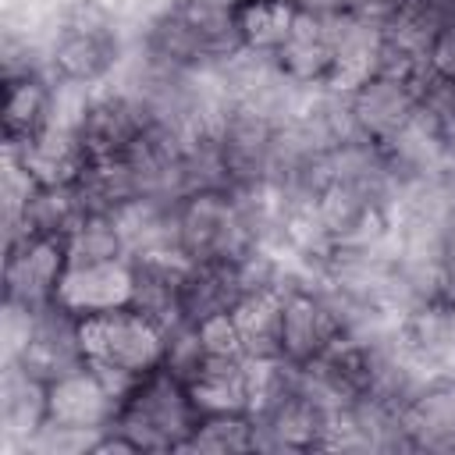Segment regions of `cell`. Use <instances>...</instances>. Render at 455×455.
I'll return each mask as SVG.
<instances>
[{"label":"cell","mask_w":455,"mask_h":455,"mask_svg":"<svg viewBox=\"0 0 455 455\" xmlns=\"http://www.w3.org/2000/svg\"><path fill=\"white\" fill-rule=\"evenodd\" d=\"M132 28L100 0H71L50 36V75L85 85H107L121 71Z\"/></svg>","instance_id":"obj_1"},{"label":"cell","mask_w":455,"mask_h":455,"mask_svg":"<svg viewBox=\"0 0 455 455\" xmlns=\"http://www.w3.org/2000/svg\"><path fill=\"white\" fill-rule=\"evenodd\" d=\"M199 416L203 412L196 409L188 384L156 366L135 380L110 427L128 434L139 451H185Z\"/></svg>","instance_id":"obj_2"},{"label":"cell","mask_w":455,"mask_h":455,"mask_svg":"<svg viewBox=\"0 0 455 455\" xmlns=\"http://www.w3.org/2000/svg\"><path fill=\"white\" fill-rule=\"evenodd\" d=\"M164 345L167 331L132 306L85 320V355L121 395V402L139 377L164 363Z\"/></svg>","instance_id":"obj_3"},{"label":"cell","mask_w":455,"mask_h":455,"mask_svg":"<svg viewBox=\"0 0 455 455\" xmlns=\"http://www.w3.org/2000/svg\"><path fill=\"white\" fill-rule=\"evenodd\" d=\"M256 242V231L231 188L192 192L178 203V252L188 263L242 259Z\"/></svg>","instance_id":"obj_4"},{"label":"cell","mask_w":455,"mask_h":455,"mask_svg":"<svg viewBox=\"0 0 455 455\" xmlns=\"http://www.w3.org/2000/svg\"><path fill=\"white\" fill-rule=\"evenodd\" d=\"M277 132L281 124L249 110V107H228L224 117L213 124V146L220 153V164L228 171L231 188L263 185L274 174L277 156Z\"/></svg>","instance_id":"obj_5"},{"label":"cell","mask_w":455,"mask_h":455,"mask_svg":"<svg viewBox=\"0 0 455 455\" xmlns=\"http://www.w3.org/2000/svg\"><path fill=\"white\" fill-rule=\"evenodd\" d=\"M348 110L359 135L384 146L398 132H405L419 114V78L373 71L370 78L348 89Z\"/></svg>","instance_id":"obj_6"},{"label":"cell","mask_w":455,"mask_h":455,"mask_svg":"<svg viewBox=\"0 0 455 455\" xmlns=\"http://www.w3.org/2000/svg\"><path fill=\"white\" fill-rule=\"evenodd\" d=\"M135 291V259L132 256H110V259H71L57 284V302L78 313L82 320L114 313L132 306Z\"/></svg>","instance_id":"obj_7"},{"label":"cell","mask_w":455,"mask_h":455,"mask_svg":"<svg viewBox=\"0 0 455 455\" xmlns=\"http://www.w3.org/2000/svg\"><path fill=\"white\" fill-rule=\"evenodd\" d=\"M68 267V242L64 238H18L7 245L4 259V299L21 306L43 309L57 299L60 274Z\"/></svg>","instance_id":"obj_8"},{"label":"cell","mask_w":455,"mask_h":455,"mask_svg":"<svg viewBox=\"0 0 455 455\" xmlns=\"http://www.w3.org/2000/svg\"><path fill=\"white\" fill-rule=\"evenodd\" d=\"M281 299H284V320H281L284 359L306 366L341 338V316L316 284H291L281 291Z\"/></svg>","instance_id":"obj_9"},{"label":"cell","mask_w":455,"mask_h":455,"mask_svg":"<svg viewBox=\"0 0 455 455\" xmlns=\"http://www.w3.org/2000/svg\"><path fill=\"white\" fill-rule=\"evenodd\" d=\"M25 370H32L36 377H43L46 384L57 380L60 373H71L78 366L89 363L85 355V320L78 313H71L68 306H60L57 299L43 309H36V327H32V341L18 359Z\"/></svg>","instance_id":"obj_10"},{"label":"cell","mask_w":455,"mask_h":455,"mask_svg":"<svg viewBox=\"0 0 455 455\" xmlns=\"http://www.w3.org/2000/svg\"><path fill=\"white\" fill-rule=\"evenodd\" d=\"M50 423H64L75 430H107L121 409V395L107 384V377L85 363L71 373H60L46 384Z\"/></svg>","instance_id":"obj_11"},{"label":"cell","mask_w":455,"mask_h":455,"mask_svg":"<svg viewBox=\"0 0 455 455\" xmlns=\"http://www.w3.org/2000/svg\"><path fill=\"white\" fill-rule=\"evenodd\" d=\"M146 128H149V114L139 103V96L128 92L124 85L107 82L92 96V107L82 124V139L89 156H124Z\"/></svg>","instance_id":"obj_12"},{"label":"cell","mask_w":455,"mask_h":455,"mask_svg":"<svg viewBox=\"0 0 455 455\" xmlns=\"http://www.w3.org/2000/svg\"><path fill=\"white\" fill-rule=\"evenodd\" d=\"M327 32H331V53H334V68H331L327 85L348 92L352 85H359L363 78H370L380 68L384 21H373V18L345 7V11L327 18Z\"/></svg>","instance_id":"obj_13"},{"label":"cell","mask_w":455,"mask_h":455,"mask_svg":"<svg viewBox=\"0 0 455 455\" xmlns=\"http://www.w3.org/2000/svg\"><path fill=\"white\" fill-rule=\"evenodd\" d=\"M50 419L46 380L21 363H4L0 373V451L21 455L28 437Z\"/></svg>","instance_id":"obj_14"},{"label":"cell","mask_w":455,"mask_h":455,"mask_svg":"<svg viewBox=\"0 0 455 455\" xmlns=\"http://www.w3.org/2000/svg\"><path fill=\"white\" fill-rule=\"evenodd\" d=\"M398 341L430 377L455 373V299H430L402 313Z\"/></svg>","instance_id":"obj_15"},{"label":"cell","mask_w":455,"mask_h":455,"mask_svg":"<svg viewBox=\"0 0 455 455\" xmlns=\"http://www.w3.org/2000/svg\"><path fill=\"white\" fill-rule=\"evenodd\" d=\"M412 451H455V373H434L402 409Z\"/></svg>","instance_id":"obj_16"},{"label":"cell","mask_w":455,"mask_h":455,"mask_svg":"<svg viewBox=\"0 0 455 455\" xmlns=\"http://www.w3.org/2000/svg\"><path fill=\"white\" fill-rule=\"evenodd\" d=\"M4 153H11L39 185H71L92 160L85 139L57 124H46L43 132H36L18 146H4Z\"/></svg>","instance_id":"obj_17"},{"label":"cell","mask_w":455,"mask_h":455,"mask_svg":"<svg viewBox=\"0 0 455 455\" xmlns=\"http://www.w3.org/2000/svg\"><path fill=\"white\" fill-rule=\"evenodd\" d=\"M128 256H181L178 252V203L135 196L114 210Z\"/></svg>","instance_id":"obj_18"},{"label":"cell","mask_w":455,"mask_h":455,"mask_svg":"<svg viewBox=\"0 0 455 455\" xmlns=\"http://www.w3.org/2000/svg\"><path fill=\"white\" fill-rule=\"evenodd\" d=\"M245 284L238 274L235 259H217V263H188L185 281H181V320L203 323L210 316L231 313L245 299Z\"/></svg>","instance_id":"obj_19"},{"label":"cell","mask_w":455,"mask_h":455,"mask_svg":"<svg viewBox=\"0 0 455 455\" xmlns=\"http://www.w3.org/2000/svg\"><path fill=\"white\" fill-rule=\"evenodd\" d=\"M274 60H277V68H281L291 82H299V85H306V89L327 85V82H331V68H334L327 18L299 11V18H295L288 39L274 50Z\"/></svg>","instance_id":"obj_20"},{"label":"cell","mask_w":455,"mask_h":455,"mask_svg":"<svg viewBox=\"0 0 455 455\" xmlns=\"http://www.w3.org/2000/svg\"><path fill=\"white\" fill-rule=\"evenodd\" d=\"M188 259L181 256H135V291L132 309L156 320L164 331L181 323V281Z\"/></svg>","instance_id":"obj_21"},{"label":"cell","mask_w":455,"mask_h":455,"mask_svg":"<svg viewBox=\"0 0 455 455\" xmlns=\"http://www.w3.org/2000/svg\"><path fill=\"white\" fill-rule=\"evenodd\" d=\"M231 320L238 327V341H242V355L249 363H267V359H281L284 355V341H281V320H284V299L277 288H259L249 291L235 309Z\"/></svg>","instance_id":"obj_22"},{"label":"cell","mask_w":455,"mask_h":455,"mask_svg":"<svg viewBox=\"0 0 455 455\" xmlns=\"http://www.w3.org/2000/svg\"><path fill=\"white\" fill-rule=\"evenodd\" d=\"M188 395L203 416L249 412L252 409V363L249 359H210L188 380Z\"/></svg>","instance_id":"obj_23"},{"label":"cell","mask_w":455,"mask_h":455,"mask_svg":"<svg viewBox=\"0 0 455 455\" xmlns=\"http://www.w3.org/2000/svg\"><path fill=\"white\" fill-rule=\"evenodd\" d=\"M50 75L4 82V146H18L50 124Z\"/></svg>","instance_id":"obj_24"},{"label":"cell","mask_w":455,"mask_h":455,"mask_svg":"<svg viewBox=\"0 0 455 455\" xmlns=\"http://www.w3.org/2000/svg\"><path fill=\"white\" fill-rule=\"evenodd\" d=\"M82 213L85 210L75 196V185H39L25 206L18 238L32 235V238H64L68 242V235L82 220ZM14 242H7V245H14Z\"/></svg>","instance_id":"obj_25"},{"label":"cell","mask_w":455,"mask_h":455,"mask_svg":"<svg viewBox=\"0 0 455 455\" xmlns=\"http://www.w3.org/2000/svg\"><path fill=\"white\" fill-rule=\"evenodd\" d=\"M299 18V7L291 0H238V32L245 50L256 53H274L291 25Z\"/></svg>","instance_id":"obj_26"},{"label":"cell","mask_w":455,"mask_h":455,"mask_svg":"<svg viewBox=\"0 0 455 455\" xmlns=\"http://www.w3.org/2000/svg\"><path fill=\"white\" fill-rule=\"evenodd\" d=\"M185 451H199V455L256 451V419H252V412H210V416H199Z\"/></svg>","instance_id":"obj_27"},{"label":"cell","mask_w":455,"mask_h":455,"mask_svg":"<svg viewBox=\"0 0 455 455\" xmlns=\"http://www.w3.org/2000/svg\"><path fill=\"white\" fill-rule=\"evenodd\" d=\"M68 256L71 259H110L128 256L124 235L117 228L114 213H82V220L68 235Z\"/></svg>","instance_id":"obj_28"},{"label":"cell","mask_w":455,"mask_h":455,"mask_svg":"<svg viewBox=\"0 0 455 455\" xmlns=\"http://www.w3.org/2000/svg\"><path fill=\"white\" fill-rule=\"evenodd\" d=\"M206 363H210V355H206V345H203V334L196 323L181 320V323L167 327V345H164V363H160L164 370H171L178 380L188 384Z\"/></svg>","instance_id":"obj_29"},{"label":"cell","mask_w":455,"mask_h":455,"mask_svg":"<svg viewBox=\"0 0 455 455\" xmlns=\"http://www.w3.org/2000/svg\"><path fill=\"white\" fill-rule=\"evenodd\" d=\"M103 434V430H100ZM96 430H75V427H64V423H43L21 455H92L96 448Z\"/></svg>","instance_id":"obj_30"},{"label":"cell","mask_w":455,"mask_h":455,"mask_svg":"<svg viewBox=\"0 0 455 455\" xmlns=\"http://www.w3.org/2000/svg\"><path fill=\"white\" fill-rule=\"evenodd\" d=\"M36 327V309L21 306L14 299H4V316H0V341H4V363H18L21 352L32 341Z\"/></svg>","instance_id":"obj_31"},{"label":"cell","mask_w":455,"mask_h":455,"mask_svg":"<svg viewBox=\"0 0 455 455\" xmlns=\"http://www.w3.org/2000/svg\"><path fill=\"white\" fill-rule=\"evenodd\" d=\"M196 327L203 334V345H206V355L210 359H245L242 355V341H238V327H235L231 313L210 316V320H203Z\"/></svg>","instance_id":"obj_32"},{"label":"cell","mask_w":455,"mask_h":455,"mask_svg":"<svg viewBox=\"0 0 455 455\" xmlns=\"http://www.w3.org/2000/svg\"><path fill=\"white\" fill-rule=\"evenodd\" d=\"M427 75L441 82H455V25H444L427 50Z\"/></svg>","instance_id":"obj_33"},{"label":"cell","mask_w":455,"mask_h":455,"mask_svg":"<svg viewBox=\"0 0 455 455\" xmlns=\"http://www.w3.org/2000/svg\"><path fill=\"white\" fill-rule=\"evenodd\" d=\"M345 7L355 14H366L373 21H391L395 14H402L409 7V0H345Z\"/></svg>","instance_id":"obj_34"},{"label":"cell","mask_w":455,"mask_h":455,"mask_svg":"<svg viewBox=\"0 0 455 455\" xmlns=\"http://www.w3.org/2000/svg\"><path fill=\"white\" fill-rule=\"evenodd\" d=\"M299 11L306 14H320V18H331L338 11H345V0H291Z\"/></svg>","instance_id":"obj_35"},{"label":"cell","mask_w":455,"mask_h":455,"mask_svg":"<svg viewBox=\"0 0 455 455\" xmlns=\"http://www.w3.org/2000/svg\"><path fill=\"white\" fill-rule=\"evenodd\" d=\"M451 174H455V149H451Z\"/></svg>","instance_id":"obj_36"}]
</instances>
